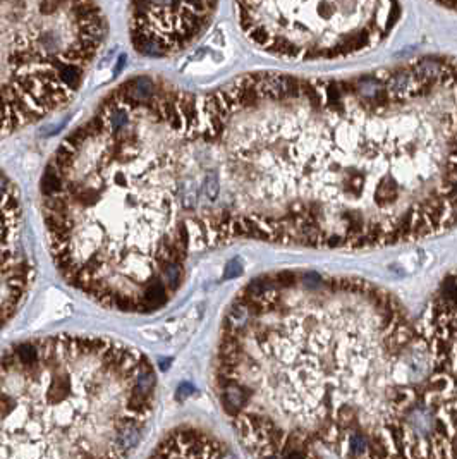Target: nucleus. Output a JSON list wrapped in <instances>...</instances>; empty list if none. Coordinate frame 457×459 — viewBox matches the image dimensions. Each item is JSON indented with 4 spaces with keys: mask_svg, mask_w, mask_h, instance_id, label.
Here are the masks:
<instances>
[{
    "mask_svg": "<svg viewBox=\"0 0 457 459\" xmlns=\"http://www.w3.org/2000/svg\"><path fill=\"white\" fill-rule=\"evenodd\" d=\"M31 261L24 244L23 210L19 193L9 177H4V284L2 308L6 323L21 308L31 282Z\"/></svg>",
    "mask_w": 457,
    "mask_h": 459,
    "instance_id": "obj_6",
    "label": "nucleus"
},
{
    "mask_svg": "<svg viewBox=\"0 0 457 459\" xmlns=\"http://www.w3.org/2000/svg\"><path fill=\"white\" fill-rule=\"evenodd\" d=\"M4 138L64 108L107 38L95 0H2Z\"/></svg>",
    "mask_w": 457,
    "mask_h": 459,
    "instance_id": "obj_3",
    "label": "nucleus"
},
{
    "mask_svg": "<svg viewBox=\"0 0 457 459\" xmlns=\"http://www.w3.org/2000/svg\"><path fill=\"white\" fill-rule=\"evenodd\" d=\"M213 380L253 459H440L430 342L361 279H253L222 320Z\"/></svg>",
    "mask_w": 457,
    "mask_h": 459,
    "instance_id": "obj_1",
    "label": "nucleus"
},
{
    "mask_svg": "<svg viewBox=\"0 0 457 459\" xmlns=\"http://www.w3.org/2000/svg\"><path fill=\"white\" fill-rule=\"evenodd\" d=\"M219 0H129V38L140 55L165 59L198 41Z\"/></svg>",
    "mask_w": 457,
    "mask_h": 459,
    "instance_id": "obj_5",
    "label": "nucleus"
},
{
    "mask_svg": "<svg viewBox=\"0 0 457 459\" xmlns=\"http://www.w3.org/2000/svg\"><path fill=\"white\" fill-rule=\"evenodd\" d=\"M157 401L143 353L100 336L57 334L2 356V459H127Z\"/></svg>",
    "mask_w": 457,
    "mask_h": 459,
    "instance_id": "obj_2",
    "label": "nucleus"
},
{
    "mask_svg": "<svg viewBox=\"0 0 457 459\" xmlns=\"http://www.w3.org/2000/svg\"><path fill=\"white\" fill-rule=\"evenodd\" d=\"M244 38L287 62L339 60L383 43L399 0H234Z\"/></svg>",
    "mask_w": 457,
    "mask_h": 459,
    "instance_id": "obj_4",
    "label": "nucleus"
}]
</instances>
